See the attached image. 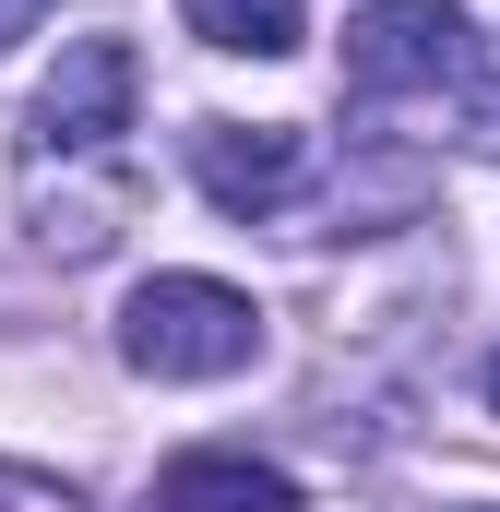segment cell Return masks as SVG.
<instances>
[{"label": "cell", "mask_w": 500, "mask_h": 512, "mask_svg": "<svg viewBox=\"0 0 500 512\" xmlns=\"http://www.w3.org/2000/svg\"><path fill=\"white\" fill-rule=\"evenodd\" d=\"M120 358L143 382H239L262 358V310L227 274H143L120 310Z\"/></svg>", "instance_id": "obj_1"}, {"label": "cell", "mask_w": 500, "mask_h": 512, "mask_svg": "<svg viewBox=\"0 0 500 512\" xmlns=\"http://www.w3.org/2000/svg\"><path fill=\"white\" fill-rule=\"evenodd\" d=\"M465 48H477V24L453 12V0H370L358 24H346V84L358 96H429V84H453L465 72Z\"/></svg>", "instance_id": "obj_2"}, {"label": "cell", "mask_w": 500, "mask_h": 512, "mask_svg": "<svg viewBox=\"0 0 500 512\" xmlns=\"http://www.w3.org/2000/svg\"><path fill=\"white\" fill-rule=\"evenodd\" d=\"M191 179H203L215 215L262 227V215L298 203V179H310V131H286V120H203V131H191Z\"/></svg>", "instance_id": "obj_3"}, {"label": "cell", "mask_w": 500, "mask_h": 512, "mask_svg": "<svg viewBox=\"0 0 500 512\" xmlns=\"http://www.w3.org/2000/svg\"><path fill=\"white\" fill-rule=\"evenodd\" d=\"M131 96H143L131 36L60 48V72H48V96H36V155H108V143L131 131Z\"/></svg>", "instance_id": "obj_4"}, {"label": "cell", "mask_w": 500, "mask_h": 512, "mask_svg": "<svg viewBox=\"0 0 500 512\" xmlns=\"http://www.w3.org/2000/svg\"><path fill=\"white\" fill-rule=\"evenodd\" d=\"M155 512H298V477L262 453H179L155 465Z\"/></svg>", "instance_id": "obj_5"}, {"label": "cell", "mask_w": 500, "mask_h": 512, "mask_svg": "<svg viewBox=\"0 0 500 512\" xmlns=\"http://www.w3.org/2000/svg\"><path fill=\"white\" fill-rule=\"evenodd\" d=\"M179 24L203 36V48H227V60H286L310 24H298V0H179Z\"/></svg>", "instance_id": "obj_6"}, {"label": "cell", "mask_w": 500, "mask_h": 512, "mask_svg": "<svg viewBox=\"0 0 500 512\" xmlns=\"http://www.w3.org/2000/svg\"><path fill=\"white\" fill-rule=\"evenodd\" d=\"M465 72H477V96H465V131H477V155H500V48H465Z\"/></svg>", "instance_id": "obj_7"}, {"label": "cell", "mask_w": 500, "mask_h": 512, "mask_svg": "<svg viewBox=\"0 0 500 512\" xmlns=\"http://www.w3.org/2000/svg\"><path fill=\"white\" fill-rule=\"evenodd\" d=\"M0 512H72V501H60L48 477H12V465H0Z\"/></svg>", "instance_id": "obj_8"}, {"label": "cell", "mask_w": 500, "mask_h": 512, "mask_svg": "<svg viewBox=\"0 0 500 512\" xmlns=\"http://www.w3.org/2000/svg\"><path fill=\"white\" fill-rule=\"evenodd\" d=\"M36 24H48V0H0V48H12V36H36Z\"/></svg>", "instance_id": "obj_9"}, {"label": "cell", "mask_w": 500, "mask_h": 512, "mask_svg": "<svg viewBox=\"0 0 500 512\" xmlns=\"http://www.w3.org/2000/svg\"><path fill=\"white\" fill-rule=\"evenodd\" d=\"M489 405H500V358H489Z\"/></svg>", "instance_id": "obj_10"}]
</instances>
